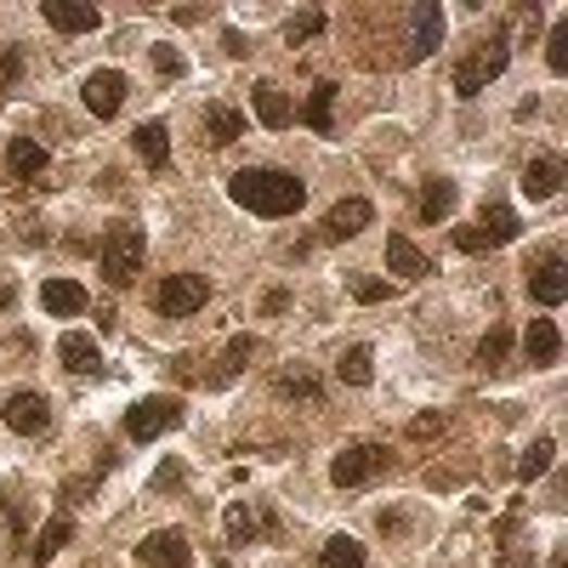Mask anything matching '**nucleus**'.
<instances>
[{
    "label": "nucleus",
    "instance_id": "1",
    "mask_svg": "<svg viewBox=\"0 0 568 568\" xmlns=\"http://www.w3.org/2000/svg\"><path fill=\"white\" fill-rule=\"evenodd\" d=\"M228 200L244 205L251 216H295V211L307 205V188H302V177H290V171L251 165V171H233Z\"/></svg>",
    "mask_w": 568,
    "mask_h": 568
},
{
    "label": "nucleus",
    "instance_id": "2",
    "mask_svg": "<svg viewBox=\"0 0 568 568\" xmlns=\"http://www.w3.org/2000/svg\"><path fill=\"white\" fill-rule=\"evenodd\" d=\"M142 256H148V233H142V222L119 216L114 228L103 233V251H97V267H103L109 290H126V285L142 274Z\"/></svg>",
    "mask_w": 568,
    "mask_h": 568
},
{
    "label": "nucleus",
    "instance_id": "3",
    "mask_svg": "<svg viewBox=\"0 0 568 568\" xmlns=\"http://www.w3.org/2000/svg\"><path fill=\"white\" fill-rule=\"evenodd\" d=\"M512 63V40L506 35H483L478 52H466L455 68V97H478L489 80H501V68Z\"/></svg>",
    "mask_w": 568,
    "mask_h": 568
},
{
    "label": "nucleus",
    "instance_id": "4",
    "mask_svg": "<svg viewBox=\"0 0 568 568\" xmlns=\"http://www.w3.org/2000/svg\"><path fill=\"white\" fill-rule=\"evenodd\" d=\"M517 233H523V216H517L512 205H489L483 211V222H478V228H455L450 239H455V251H466V256H472V251H495V244H512Z\"/></svg>",
    "mask_w": 568,
    "mask_h": 568
},
{
    "label": "nucleus",
    "instance_id": "5",
    "mask_svg": "<svg viewBox=\"0 0 568 568\" xmlns=\"http://www.w3.org/2000/svg\"><path fill=\"white\" fill-rule=\"evenodd\" d=\"M387 443H369V438H358V443H348V450L336 455V466H330V483L336 489H358V483H369L376 472H387Z\"/></svg>",
    "mask_w": 568,
    "mask_h": 568
},
{
    "label": "nucleus",
    "instance_id": "6",
    "mask_svg": "<svg viewBox=\"0 0 568 568\" xmlns=\"http://www.w3.org/2000/svg\"><path fill=\"white\" fill-rule=\"evenodd\" d=\"M211 302V279L205 274H171V279H160V290H154V307L165 313V318H193Z\"/></svg>",
    "mask_w": 568,
    "mask_h": 568
},
{
    "label": "nucleus",
    "instance_id": "7",
    "mask_svg": "<svg viewBox=\"0 0 568 568\" xmlns=\"http://www.w3.org/2000/svg\"><path fill=\"white\" fill-rule=\"evenodd\" d=\"M171 427H182V399H137L126 409V438L131 443H154Z\"/></svg>",
    "mask_w": 568,
    "mask_h": 568
},
{
    "label": "nucleus",
    "instance_id": "8",
    "mask_svg": "<svg viewBox=\"0 0 568 568\" xmlns=\"http://www.w3.org/2000/svg\"><path fill=\"white\" fill-rule=\"evenodd\" d=\"M7 427L12 432H23V438H40L46 427H52V404H46V392H35V387H17V392H7Z\"/></svg>",
    "mask_w": 568,
    "mask_h": 568
},
{
    "label": "nucleus",
    "instance_id": "9",
    "mask_svg": "<svg viewBox=\"0 0 568 568\" xmlns=\"http://www.w3.org/2000/svg\"><path fill=\"white\" fill-rule=\"evenodd\" d=\"M443 40V7H409V46H404V63H421L427 52H438Z\"/></svg>",
    "mask_w": 568,
    "mask_h": 568
},
{
    "label": "nucleus",
    "instance_id": "10",
    "mask_svg": "<svg viewBox=\"0 0 568 568\" xmlns=\"http://www.w3.org/2000/svg\"><path fill=\"white\" fill-rule=\"evenodd\" d=\"M188 540H182V529H160V534H148L142 546H137V563L142 568H188Z\"/></svg>",
    "mask_w": 568,
    "mask_h": 568
},
{
    "label": "nucleus",
    "instance_id": "11",
    "mask_svg": "<svg viewBox=\"0 0 568 568\" xmlns=\"http://www.w3.org/2000/svg\"><path fill=\"white\" fill-rule=\"evenodd\" d=\"M119 103H126V74H119V68H97L91 80H86V109L97 119H114Z\"/></svg>",
    "mask_w": 568,
    "mask_h": 568
},
{
    "label": "nucleus",
    "instance_id": "12",
    "mask_svg": "<svg viewBox=\"0 0 568 568\" xmlns=\"http://www.w3.org/2000/svg\"><path fill=\"white\" fill-rule=\"evenodd\" d=\"M529 295H534L540 307H557L563 295H568V262H563L557 251H546V256H540V267L529 274Z\"/></svg>",
    "mask_w": 568,
    "mask_h": 568
},
{
    "label": "nucleus",
    "instance_id": "13",
    "mask_svg": "<svg viewBox=\"0 0 568 568\" xmlns=\"http://www.w3.org/2000/svg\"><path fill=\"white\" fill-rule=\"evenodd\" d=\"M46 23H52V29H63V35H91L97 23H103V12L91 7V0H46Z\"/></svg>",
    "mask_w": 568,
    "mask_h": 568
},
{
    "label": "nucleus",
    "instance_id": "14",
    "mask_svg": "<svg viewBox=\"0 0 568 568\" xmlns=\"http://www.w3.org/2000/svg\"><path fill=\"white\" fill-rule=\"evenodd\" d=\"M40 307L58 313V318H80V313L91 307V295H86L80 279H46V285H40Z\"/></svg>",
    "mask_w": 568,
    "mask_h": 568
},
{
    "label": "nucleus",
    "instance_id": "15",
    "mask_svg": "<svg viewBox=\"0 0 568 568\" xmlns=\"http://www.w3.org/2000/svg\"><path fill=\"white\" fill-rule=\"evenodd\" d=\"M523 353H529L534 369H552L563 358V330L552 325V318H534V325L523 330Z\"/></svg>",
    "mask_w": 568,
    "mask_h": 568
},
{
    "label": "nucleus",
    "instance_id": "16",
    "mask_svg": "<svg viewBox=\"0 0 568 568\" xmlns=\"http://www.w3.org/2000/svg\"><path fill=\"white\" fill-rule=\"evenodd\" d=\"M369 216H376V205H369V200H336L330 216H325V239H353V233H364Z\"/></svg>",
    "mask_w": 568,
    "mask_h": 568
},
{
    "label": "nucleus",
    "instance_id": "17",
    "mask_svg": "<svg viewBox=\"0 0 568 568\" xmlns=\"http://www.w3.org/2000/svg\"><path fill=\"white\" fill-rule=\"evenodd\" d=\"M251 103H256V114H262L267 131H285L290 119H295V103H290V97H285L274 80H256V86H251Z\"/></svg>",
    "mask_w": 568,
    "mask_h": 568
},
{
    "label": "nucleus",
    "instance_id": "18",
    "mask_svg": "<svg viewBox=\"0 0 568 568\" xmlns=\"http://www.w3.org/2000/svg\"><path fill=\"white\" fill-rule=\"evenodd\" d=\"M251 358H256V336H233L228 348H222V358L205 369V387H228V381L239 376V369L251 364Z\"/></svg>",
    "mask_w": 568,
    "mask_h": 568
},
{
    "label": "nucleus",
    "instance_id": "19",
    "mask_svg": "<svg viewBox=\"0 0 568 568\" xmlns=\"http://www.w3.org/2000/svg\"><path fill=\"white\" fill-rule=\"evenodd\" d=\"M58 358H63V369H74V376H97V369H103V348H97V336H63L58 341Z\"/></svg>",
    "mask_w": 568,
    "mask_h": 568
},
{
    "label": "nucleus",
    "instance_id": "20",
    "mask_svg": "<svg viewBox=\"0 0 568 568\" xmlns=\"http://www.w3.org/2000/svg\"><path fill=\"white\" fill-rule=\"evenodd\" d=\"M7 171H12V182H40L46 148L29 142V137H12V142H7Z\"/></svg>",
    "mask_w": 568,
    "mask_h": 568
},
{
    "label": "nucleus",
    "instance_id": "21",
    "mask_svg": "<svg viewBox=\"0 0 568 568\" xmlns=\"http://www.w3.org/2000/svg\"><path fill=\"white\" fill-rule=\"evenodd\" d=\"M563 188V165L552 154H540L523 165V200H552V193Z\"/></svg>",
    "mask_w": 568,
    "mask_h": 568
},
{
    "label": "nucleus",
    "instance_id": "22",
    "mask_svg": "<svg viewBox=\"0 0 568 568\" xmlns=\"http://www.w3.org/2000/svg\"><path fill=\"white\" fill-rule=\"evenodd\" d=\"M239 137H244V114H239L233 103H211V109H205V142L228 148V142H239Z\"/></svg>",
    "mask_w": 568,
    "mask_h": 568
},
{
    "label": "nucleus",
    "instance_id": "23",
    "mask_svg": "<svg viewBox=\"0 0 568 568\" xmlns=\"http://www.w3.org/2000/svg\"><path fill=\"white\" fill-rule=\"evenodd\" d=\"M131 148L148 160V171H165V160H171V131L160 126V119H148V126L131 131Z\"/></svg>",
    "mask_w": 568,
    "mask_h": 568
},
{
    "label": "nucleus",
    "instance_id": "24",
    "mask_svg": "<svg viewBox=\"0 0 568 568\" xmlns=\"http://www.w3.org/2000/svg\"><path fill=\"white\" fill-rule=\"evenodd\" d=\"M336 91H341V80H318L313 97H307V126H313L318 137L336 131Z\"/></svg>",
    "mask_w": 568,
    "mask_h": 568
},
{
    "label": "nucleus",
    "instance_id": "25",
    "mask_svg": "<svg viewBox=\"0 0 568 568\" xmlns=\"http://www.w3.org/2000/svg\"><path fill=\"white\" fill-rule=\"evenodd\" d=\"M387 267H392L399 279H409V285H415V279H427V256L415 251L404 233H392V239H387Z\"/></svg>",
    "mask_w": 568,
    "mask_h": 568
},
{
    "label": "nucleus",
    "instance_id": "26",
    "mask_svg": "<svg viewBox=\"0 0 568 568\" xmlns=\"http://www.w3.org/2000/svg\"><path fill=\"white\" fill-rule=\"evenodd\" d=\"M552 460H557V438H534L523 460H517V483H534V478H546L552 472Z\"/></svg>",
    "mask_w": 568,
    "mask_h": 568
},
{
    "label": "nucleus",
    "instance_id": "27",
    "mask_svg": "<svg viewBox=\"0 0 568 568\" xmlns=\"http://www.w3.org/2000/svg\"><path fill=\"white\" fill-rule=\"evenodd\" d=\"M318 568H364V546L353 534H330L325 552H318Z\"/></svg>",
    "mask_w": 568,
    "mask_h": 568
},
{
    "label": "nucleus",
    "instance_id": "28",
    "mask_svg": "<svg viewBox=\"0 0 568 568\" xmlns=\"http://www.w3.org/2000/svg\"><path fill=\"white\" fill-rule=\"evenodd\" d=\"M512 348H517V330H512V325H495V330L478 341V364H483V369H501V364L512 358Z\"/></svg>",
    "mask_w": 568,
    "mask_h": 568
},
{
    "label": "nucleus",
    "instance_id": "29",
    "mask_svg": "<svg viewBox=\"0 0 568 568\" xmlns=\"http://www.w3.org/2000/svg\"><path fill=\"white\" fill-rule=\"evenodd\" d=\"M450 211H455V182L450 177H432L421 188V222H443Z\"/></svg>",
    "mask_w": 568,
    "mask_h": 568
},
{
    "label": "nucleus",
    "instance_id": "30",
    "mask_svg": "<svg viewBox=\"0 0 568 568\" xmlns=\"http://www.w3.org/2000/svg\"><path fill=\"white\" fill-rule=\"evenodd\" d=\"M68 534H74V517H68V512H58L52 523L40 529V540H35V563H52V557L68 546Z\"/></svg>",
    "mask_w": 568,
    "mask_h": 568
},
{
    "label": "nucleus",
    "instance_id": "31",
    "mask_svg": "<svg viewBox=\"0 0 568 568\" xmlns=\"http://www.w3.org/2000/svg\"><path fill=\"white\" fill-rule=\"evenodd\" d=\"M341 381H348V387H369V381H376V358H369L364 341H353V348L341 353Z\"/></svg>",
    "mask_w": 568,
    "mask_h": 568
},
{
    "label": "nucleus",
    "instance_id": "32",
    "mask_svg": "<svg viewBox=\"0 0 568 568\" xmlns=\"http://www.w3.org/2000/svg\"><path fill=\"white\" fill-rule=\"evenodd\" d=\"M274 392H279V399H318V376H313V369H279V376H274Z\"/></svg>",
    "mask_w": 568,
    "mask_h": 568
},
{
    "label": "nucleus",
    "instance_id": "33",
    "mask_svg": "<svg viewBox=\"0 0 568 568\" xmlns=\"http://www.w3.org/2000/svg\"><path fill=\"white\" fill-rule=\"evenodd\" d=\"M313 35H325V7H302V12L285 23V40L290 46H307Z\"/></svg>",
    "mask_w": 568,
    "mask_h": 568
},
{
    "label": "nucleus",
    "instance_id": "34",
    "mask_svg": "<svg viewBox=\"0 0 568 568\" xmlns=\"http://www.w3.org/2000/svg\"><path fill=\"white\" fill-rule=\"evenodd\" d=\"M529 563V540L517 534V517H501V568H523Z\"/></svg>",
    "mask_w": 568,
    "mask_h": 568
},
{
    "label": "nucleus",
    "instance_id": "35",
    "mask_svg": "<svg viewBox=\"0 0 568 568\" xmlns=\"http://www.w3.org/2000/svg\"><path fill=\"white\" fill-rule=\"evenodd\" d=\"M222 523H228V546H251V540H256V512L251 506H228V517H222Z\"/></svg>",
    "mask_w": 568,
    "mask_h": 568
},
{
    "label": "nucleus",
    "instance_id": "36",
    "mask_svg": "<svg viewBox=\"0 0 568 568\" xmlns=\"http://www.w3.org/2000/svg\"><path fill=\"white\" fill-rule=\"evenodd\" d=\"M148 63H154V74H165V80H182V52L177 46H154V52H148Z\"/></svg>",
    "mask_w": 568,
    "mask_h": 568
},
{
    "label": "nucleus",
    "instance_id": "37",
    "mask_svg": "<svg viewBox=\"0 0 568 568\" xmlns=\"http://www.w3.org/2000/svg\"><path fill=\"white\" fill-rule=\"evenodd\" d=\"M546 63L563 74L568 68V23H557V29H546Z\"/></svg>",
    "mask_w": 568,
    "mask_h": 568
},
{
    "label": "nucleus",
    "instance_id": "38",
    "mask_svg": "<svg viewBox=\"0 0 568 568\" xmlns=\"http://www.w3.org/2000/svg\"><path fill=\"white\" fill-rule=\"evenodd\" d=\"M353 295H358V302H387L392 279H353Z\"/></svg>",
    "mask_w": 568,
    "mask_h": 568
},
{
    "label": "nucleus",
    "instance_id": "39",
    "mask_svg": "<svg viewBox=\"0 0 568 568\" xmlns=\"http://www.w3.org/2000/svg\"><path fill=\"white\" fill-rule=\"evenodd\" d=\"M443 427H450V421H443V415H415V421H409V438H443Z\"/></svg>",
    "mask_w": 568,
    "mask_h": 568
},
{
    "label": "nucleus",
    "instance_id": "40",
    "mask_svg": "<svg viewBox=\"0 0 568 568\" xmlns=\"http://www.w3.org/2000/svg\"><path fill=\"white\" fill-rule=\"evenodd\" d=\"M17 68H23V52H17V46H7V52H0V86H12Z\"/></svg>",
    "mask_w": 568,
    "mask_h": 568
},
{
    "label": "nucleus",
    "instance_id": "41",
    "mask_svg": "<svg viewBox=\"0 0 568 568\" xmlns=\"http://www.w3.org/2000/svg\"><path fill=\"white\" fill-rule=\"evenodd\" d=\"M177 483H182V460H165L160 472H154V489H165V495H171Z\"/></svg>",
    "mask_w": 568,
    "mask_h": 568
},
{
    "label": "nucleus",
    "instance_id": "42",
    "mask_svg": "<svg viewBox=\"0 0 568 568\" xmlns=\"http://www.w3.org/2000/svg\"><path fill=\"white\" fill-rule=\"evenodd\" d=\"M0 523H7L12 534H23V512H17V506H12L7 495H0Z\"/></svg>",
    "mask_w": 568,
    "mask_h": 568
},
{
    "label": "nucleus",
    "instance_id": "43",
    "mask_svg": "<svg viewBox=\"0 0 568 568\" xmlns=\"http://www.w3.org/2000/svg\"><path fill=\"white\" fill-rule=\"evenodd\" d=\"M376 529H381V534H399V529H404V512H381Z\"/></svg>",
    "mask_w": 568,
    "mask_h": 568
},
{
    "label": "nucleus",
    "instance_id": "44",
    "mask_svg": "<svg viewBox=\"0 0 568 568\" xmlns=\"http://www.w3.org/2000/svg\"><path fill=\"white\" fill-rule=\"evenodd\" d=\"M285 307H290V290H267V307H262V313H274V318H279Z\"/></svg>",
    "mask_w": 568,
    "mask_h": 568
},
{
    "label": "nucleus",
    "instance_id": "45",
    "mask_svg": "<svg viewBox=\"0 0 568 568\" xmlns=\"http://www.w3.org/2000/svg\"><path fill=\"white\" fill-rule=\"evenodd\" d=\"M222 46H228L233 58H244V35H239V29H228V35H222Z\"/></svg>",
    "mask_w": 568,
    "mask_h": 568
},
{
    "label": "nucleus",
    "instance_id": "46",
    "mask_svg": "<svg viewBox=\"0 0 568 568\" xmlns=\"http://www.w3.org/2000/svg\"><path fill=\"white\" fill-rule=\"evenodd\" d=\"M552 568H568V557H563V552H557V557H552Z\"/></svg>",
    "mask_w": 568,
    "mask_h": 568
},
{
    "label": "nucleus",
    "instance_id": "47",
    "mask_svg": "<svg viewBox=\"0 0 568 568\" xmlns=\"http://www.w3.org/2000/svg\"><path fill=\"white\" fill-rule=\"evenodd\" d=\"M216 568H233V563H216Z\"/></svg>",
    "mask_w": 568,
    "mask_h": 568
}]
</instances>
